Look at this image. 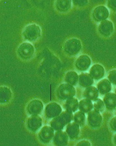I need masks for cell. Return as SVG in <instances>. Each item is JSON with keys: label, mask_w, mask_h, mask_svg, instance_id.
<instances>
[{"label": "cell", "mask_w": 116, "mask_h": 146, "mask_svg": "<svg viewBox=\"0 0 116 146\" xmlns=\"http://www.w3.org/2000/svg\"><path fill=\"white\" fill-rule=\"evenodd\" d=\"M77 146H91V143L88 141L83 140L77 143Z\"/></svg>", "instance_id": "cell-27"}, {"label": "cell", "mask_w": 116, "mask_h": 146, "mask_svg": "<svg viewBox=\"0 0 116 146\" xmlns=\"http://www.w3.org/2000/svg\"><path fill=\"white\" fill-rule=\"evenodd\" d=\"M98 89L94 86H89L85 89L83 93L84 96L91 101H95L99 96Z\"/></svg>", "instance_id": "cell-16"}, {"label": "cell", "mask_w": 116, "mask_h": 146, "mask_svg": "<svg viewBox=\"0 0 116 146\" xmlns=\"http://www.w3.org/2000/svg\"><path fill=\"white\" fill-rule=\"evenodd\" d=\"M58 96L62 100H68L74 97L76 94L75 88L68 84H62L58 89Z\"/></svg>", "instance_id": "cell-4"}, {"label": "cell", "mask_w": 116, "mask_h": 146, "mask_svg": "<svg viewBox=\"0 0 116 146\" xmlns=\"http://www.w3.org/2000/svg\"><path fill=\"white\" fill-rule=\"evenodd\" d=\"M107 6L113 11H116V0H107Z\"/></svg>", "instance_id": "cell-25"}, {"label": "cell", "mask_w": 116, "mask_h": 146, "mask_svg": "<svg viewBox=\"0 0 116 146\" xmlns=\"http://www.w3.org/2000/svg\"><path fill=\"white\" fill-rule=\"evenodd\" d=\"M89 74L93 79L99 80L103 78L104 76V68L100 64H94L90 68Z\"/></svg>", "instance_id": "cell-10"}, {"label": "cell", "mask_w": 116, "mask_h": 146, "mask_svg": "<svg viewBox=\"0 0 116 146\" xmlns=\"http://www.w3.org/2000/svg\"><path fill=\"white\" fill-rule=\"evenodd\" d=\"M109 125L112 130L116 131V117H114L111 119Z\"/></svg>", "instance_id": "cell-26"}, {"label": "cell", "mask_w": 116, "mask_h": 146, "mask_svg": "<svg viewBox=\"0 0 116 146\" xmlns=\"http://www.w3.org/2000/svg\"><path fill=\"white\" fill-rule=\"evenodd\" d=\"M99 31L100 34L103 36L109 37L113 32V23L107 20L102 21L99 25Z\"/></svg>", "instance_id": "cell-7"}, {"label": "cell", "mask_w": 116, "mask_h": 146, "mask_svg": "<svg viewBox=\"0 0 116 146\" xmlns=\"http://www.w3.org/2000/svg\"><path fill=\"white\" fill-rule=\"evenodd\" d=\"M71 0H56L55 7L56 10L60 13L68 12L71 8Z\"/></svg>", "instance_id": "cell-12"}, {"label": "cell", "mask_w": 116, "mask_h": 146, "mask_svg": "<svg viewBox=\"0 0 116 146\" xmlns=\"http://www.w3.org/2000/svg\"><path fill=\"white\" fill-rule=\"evenodd\" d=\"M88 121L92 128H97L100 126L103 118L100 112L95 110H91L88 112Z\"/></svg>", "instance_id": "cell-6"}, {"label": "cell", "mask_w": 116, "mask_h": 146, "mask_svg": "<svg viewBox=\"0 0 116 146\" xmlns=\"http://www.w3.org/2000/svg\"><path fill=\"white\" fill-rule=\"evenodd\" d=\"M74 115L68 111L63 112L57 118L53 120L52 126L56 130L63 129L66 125L71 123L73 120Z\"/></svg>", "instance_id": "cell-2"}, {"label": "cell", "mask_w": 116, "mask_h": 146, "mask_svg": "<svg viewBox=\"0 0 116 146\" xmlns=\"http://www.w3.org/2000/svg\"><path fill=\"white\" fill-rule=\"evenodd\" d=\"M73 120L77 125L82 126L84 125L85 121V115L84 113L81 111H77L74 115Z\"/></svg>", "instance_id": "cell-21"}, {"label": "cell", "mask_w": 116, "mask_h": 146, "mask_svg": "<svg viewBox=\"0 0 116 146\" xmlns=\"http://www.w3.org/2000/svg\"><path fill=\"white\" fill-rule=\"evenodd\" d=\"M94 108L96 111L99 112H102L103 111L105 108V104L103 102L100 98H97L94 101Z\"/></svg>", "instance_id": "cell-22"}, {"label": "cell", "mask_w": 116, "mask_h": 146, "mask_svg": "<svg viewBox=\"0 0 116 146\" xmlns=\"http://www.w3.org/2000/svg\"><path fill=\"white\" fill-rule=\"evenodd\" d=\"M72 2L74 5L78 7H83L87 5L88 0H71Z\"/></svg>", "instance_id": "cell-24"}, {"label": "cell", "mask_w": 116, "mask_h": 146, "mask_svg": "<svg viewBox=\"0 0 116 146\" xmlns=\"http://www.w3.org/2000/svg\"></svg>", "instance_id": "cell-30"}, {"label": "cell", "mask_w": 116, "mask_h": 146, "mask_svg": "<svg viewBox=\"0 0 116 146\" xmlns=\"http://www.w3.org/2000/svg\"><path fill=\"white\" fill-rule=\"evenodd\" d=\"M68 141V135L65 131H58L55 134V142L58 146L67 145Z\"/></svg>", "instance_id": "cell-17"}, {"label": "cell", "mask_w": 116, "mask_h": 146, "mask_svg": "<svg viewBox=\"0 0 116 146\" xmlns=\"http://www.w3.org/2000/svg\"><path fill=\"white\" fill-rule=\"evenodd\" d=\"M79 126L74 122L68 124L66 129V132L71 139H75L78 136L80 133Z\"/></svg>", "instance_id": "cell-14"}, {"label": "cell", "mask_w": 116, "mask_h": 146, "mask_svg": "<svg viewBox=\"0 0 116 146\" xmlns=\"http://www.w3.org/2000/svg\"><path fill=\"white\" fill-rule=\"evenodd\" d=\"M103 102L106 109L113 110L116 108V95L113 93L105 94L103 98Z\"/></svg>", "instance_id": "cell-11"}, {"label": "cell", "mask_w": 116, "mask_h": 146, "mask_svg": "<svg viewBox=\"0 0 116 146\" xmlns=\"http://www.w3.org/2000/svg\"><path fill=\"white\" fill-rule=\"evenodd\" d=\"M108 78L110 83L116 85V69H113L109 72Z\"/></svg>", "instance_id": "cell-23"}, {"label": "cell", "mask_w": 116, "mask_h": 146, "mask_svg": "<svg viewBox=\"0 0 116 146\" xmlns=\"http://www.w3.org/2000/svg\"><path fill=\"white\" fill-rule=\"evenodd\" d=\"M109 11L103 5H100L95 8L92 12V17L97 22H101L106 20L109 16Z\"/></svg>", "instance_id": "cell-5"}, {"label": "cell", "mask_w": 116, "mask_h": 146, "mask_svg": "<svg viewBox=\"0 0 116 146\" xmlns=\"http://www.w3.org/2000/svg\"><path fill=\"white\" fill-rule=\"evenodd\" d=\"M79 76L74 71H70L66 74L65 81L67 84L72 86H75L78 81Z\"/></svg>", "instance_id": "cell-20"}, {"label": "cell", "mask_w": 116, "mask_h": 146, "mask_svg": "<svg viewBox=\"0 0 116 146\" xmlns=\"http://www.w3.org/2000/svg\"><path fill=\"white\" fill-rule=\"evenodd\" d=\"M78 81L80 86L83 88H87L93 84L94 80L89 73L82 72L79 76Z\"/></svg>", "instance_id": "cell-13"}, {"label": "cell", "mask_w": 116, "mask_h": 146, "mask_svg": "<svg viewBox=\"0 0 116 146\" xmlns=\"http://www.w3.org/2000/svg\"><path fill=\"white\" fill-rule=\"evenodd\" d=\"M112 88L111 83L109 80L103 79L97 84V89L101 95H104L108 93Z\"/></svg>", "instance_id": "cell-15"}, {"label": "cell", "mask_w": 116, "mask_h": 146, "mask_svg": "<svg viewBox=\"0 0 116 146\" xmlns=\"http://www.w3.org/2000/svg\"><path fill=\"white\" fill-rule=\"evenodd\" d=\"M91 64L89 56L86 55H82L79 57L76 62V67L80 71H85L89 68Z\"/></svg>", "instance_id": "cell-8"}, {"label": "cell", "mask_w": 116, "mask_h": 146, "mask_svg": "<svg viewBox=\"0 0 116 146\" xmlns=\"http://www.w3.org/2000/svg\"><path fill=\"white\" fill-rule=\"evenodd\" d=\"M67 111L74 113L79 108V102L76 98L72 97L67 100L65 105Z\"/></svg>", "instance_id": "cell-18"}, {"label": "cell", "mask_w": 116, "mask_h": 146, "mask_svg": "<svg viewBox=\"0 0 116 146\" xmlns=\"http://www.w3.org/2000/svg\"><path fill=\"white\" fill-rule=\"evenodd\" d=\"M115 94H116V89H115Z\"/></svg>", "instance_id": "cell-29"}, {"label": "cell", "mask_w": 116, "mask_h": 146, "mask_svg": "<svg viewBox=\"0 0 116 146\" xmlns=\"http://www.w3.org/2000/svg\"><path fill=\"white\" fill-rule=\"evenodd\" d=\"M41 35V27L36 23H32L27 25L22 31V38L26 42H35L39 39Z\"/></svg>", "instance_id": "cell-1"}, {"label": "cell", "mask_w": 116, "mask_h": 146, "mask_svg": "<svg viewBox=\"0 0 116 146\" xmlns=\"http://www.w3.org/2000/svg\"><path fill=\"white\" fill-rule=\"evenodd\" d=\"M93 108V103L92 101L87 98L81 100L79 102V109L83 113H88L92 110Z\"/></svg>", "instance_id": "cell-19"}, {"label": "cell", "mask_w": 116, "mask_h": 146, "mask_svg": "<svg viewBox=\"0 0 116 146\" xmlns=\"http://www.w3.org/2000/svg\"><path fill=\"white\" fill-rule=\"evenodd\" d=\"M113 141H114V143L116 145V133L115 134L114 137H113Z\"/></svg>", "instance_id": "cell-28"}, {"label": "cell", "mask_w": 116, "mask_h": 146, "mask_svg": "<svg viewBox=\"0 0 116 146\" xmlns=\"http://www.w3.org/2000/svg\"><path fill=\"white\" fill-rule=\"evenodd\" d=\"M82 48L81 42L77 38H73L67 41L64 45V50L67 54L74 56L79 53Z\"/></svg>", "instance_id": "cell-3"}, {"label": "cell", "mask_w": 116, "mask_h": 146, "mask_svg": "<svg viewBox=\"0 0 116 146\" xmlns=\"http://www.w3.org/2000/svg\"><path fill=\"white\" fill-rule=\"evenodd\" d=\"M34 46L30 42H26L22 43L19 46L18 50L19 54L23 57H29L33 55L34 51Z\"/></svg>", "instance_id": "cell-9"}]
</instances>
